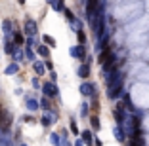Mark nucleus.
<instances>
[{
	"mask_svg": "<svg viewBox=\"0 0 149 146\" xmlns=\"http://www.w3.org/2000/svg\"><path fill=\"white\" fill-rule=\"evenodd\" d=\"M71 131H73L74 135H79V129H77V123H74V121H71Z\"/></svg>",
	"mask_w": 149,
	"mask_h": 146,
	"instance_id": "5701e85b",
	"label": "nucleus"
},
{
	"mask_svg": "<svg viewBox=\"0 0 149 146\" xmlns=\"http://www.w3.org/2000/svg\"><path fill=\"white\" fill-rule=\"evenodd\" d=\"M80 93L82 95H94V87L90 86V84H82V86H80Z\"/></svg>",
	"mask_w": 149,
	"mask_h": 146,
	"instance_id": "9d476101",
	"label": "nucleus"
},
{
	"mask_svg": "<svg viewBox=\"0 0 149 146\" xmlns=\"http://www.w3.org/2000/svg\"><path fill=\"white\" fill-rule=\"evenodd\" d=\"M19 4H25V0H19Z\"/></svg>",
	"mask_w": 149,
	"mask_h": 146,
	"instance_id": "cd10ccee",
	"label": "nucleus"
},
{
	"mask_svg": "<svg viewBox=\"0 0 149 146\" xmlns=\"http://www.w3.org/2000/svg\"><path fill=\"white\" fill-rule=\"evenodd\" d=\"M40 106H42L44 110H48V108H50V103H48V97H46V99H42V101H40Z\"/></svg>",
	"mask_w": 149,
	"mask_h": 146,
	"instance_id": "6ab92c4d",
	"label": "nucleus"
},
{
	"mask_svg": "<svg viewBox=\"0 0 149 146\" xmlns=\"http://www.w3.org/2000/svg\"><path fill=\"white\" fill-rule=\"evenodd\" d=\"M25 32H27L29 36L36 34V23L33 21V19H27V21H25Z\"/></svg>",
	"mask_w": 149,
	"mask_h": 146,
	"instance_id": "f03ea898",
	"label": "nucleus"
},
{
	"mask_svg": "<svg viewBox=\"0 0 149 146\" xmlns=\"http://www.w3.org/2000/svg\"><path fill=\"white\" fill-rule=\"evenodd\" d=\"M52 142H54V144H57V142H59V138H57V133H52Z\"/></svg>",
	"mask_w": 149,
	"mask_h": 146,
	"instance_id": "393cba45",
	"label": "nucleus"
},
{
	"mask_svg": "<svg viewBox=\"0 0 149 146\" xmlns=\"http://www.w3.org/2000/svg\"><path fill=\"white\" fill-rule=\"evenodd\" d=\"M35 44H36L35 34H33V36H29V40H27V46H35Z\"/></svg>",
	"mask_w": 149,
	"mask_h": 146,
	"instance_id": "412c9836",
	"label": "nucleus"
},
{
	"mask_svg": "<svg viewBox=\"0 0 149 146\" xmlns=\"http://www.w3.org/2000/svg\"><path fill=\"white\" fill-rule=\"evenodd\" d=\"M40 121H42V125H46V127H48L50 123H54V121H56V116H54V114H44Z\"/></svg>",
	"mask_w": 149,
	"mask_h": 146,
	"instance_id": "423d86ee",
	"label": "nucleus"
},
{
	"mask_svg": "<svg viewBox=\"0 0 149 146\" xmlns=\"http://www.w3.org/2000/svg\"><path fill=\"white\" fill-rule=\"evenodd\" d=\"M92 125H94V127H100V120H97V118H92Z\"/></svg>",
	"mask_w": 149,
	"mask_h": 146,
	"instance_id": "b1692460",
	"label": "nucleus"
},
{
	"mask_svg": "<svg viewBox=\"0 0 149 146\" xmlns=\"http://www.w3.org/2000/svg\"><path fill=\"white\" fill-rule=\"evenodd\" d=\"M12 55H13V61L17 63V61H21V59H23V55H25V53H23V49H19V47H17V49H15Z\"/></svg>",
	"mask_w": 149,
	"mask_h": 146,
	"instance_id": "dca6fc26",
	"label": "nucleus"
},
{
	"mask_svg": "<svg viewBox=\"0 0 149 146\" xmlns=\"http://www.w3.org/2000/svg\"><path fill=\"white\" fill-rule=\"evenodd\" d=\"M36 51H38L40 57H48V55H50V49H48L46 46H38V47H36Z\"/></svg>",
	"mask_w": 149,
	"mask_h": 146,
	"instance_id": "2eb2a0df",
	"label": "nucleus"
},
{
	"mask_svg": "<svg viewBox=\"0 0 149 146\" xmlns=\"http://www.w3.org/2000/svg\"><path fill=\"white\" fill-rule=\"evenodd\" d=\"M97 8V0H88V4H86V12H88V17L94 19V12H96Z\"/></svg>",
	"mask_w": 149,
	"mask_h": 146,
	"instance_id": "20e7f679",
	"label": "nucleus"
},
{
	"mask_svg": "<svg viewBox=\"0 0 149 146\" xmlns=\"http://www.w3.org/2000/svg\"><path fill=\"white\" fill-rule=\"evenodd\" d=\"M2 32H4L6 36L12 32V21H10V19H4V21H2Z\"/></svg>",
	"mask_w": 149,
	"mask_h": 146,
	"instance_id": "6e6552de",
	"label": "nucleus"
},
{
	"mask_svg": "<svg viewBox=\"0 0 149 146\" xmlns=\"http://www.w3.org/2000/svg\"><path fill=\"white\" fill-rule=\"evenodd\" d=\"M35 72L38 74V76L46 74V63H35Z\"/></svg>",
	"mask_w": 149,
	"mask_h": 146,
	"instance_id": "1a4fd4ad",
	"label": "nucleus"
},
{
	"mask_svg": "<svg viewBox=\"0 0 149 146\" xmlns=\"http://www.w3.org/2000/svg\"><path fill=\"white\" fill-rule=\"evenodd\" d=\"M40 106V104H38V101H36V99H27V108H29V110H36V108H38Z\"/></svg>",
	"mask_w": 149,
	"mask_h": 146,
	"instance_id": "9b49d317",
	"label": "nucleus"
},
{
	"mask_svg": "<svg viewBox=\"0 0 149 146\" xmlns=\"http://www.w3.org/2000/svg\"><path fill=\"white\" fill-rule=\"evenodd\" d=\"M48 4L52 6L56 12H63V0H48Z\"/></svg>",
	"mask_w": 149,
	"mask_h": 146,
	"instance_id": "39448f33",
	"label": "nucleus"
},
{
	"mask_svg": "<svg viewBox=\"0 0 149 146\" xmlns=\"http://www.w3.org/2000/svg\"><path fill=\"white\" fill-rule=\"evenodd\" d=\"M33 87H35V89H36V87H40V84H38V80H36V78L33 80Z\"/></svg>",
	"mask_w": 149,
	"mask_h": 146,
	"instance_id": "bb28decb",
	"label": "nucleus"
},
{
	"mask_svg": "<svg viewBox=\"0 0 149 146\" xmlns=\"http://www.w3.org/2000/svg\"><path fill=\"white\" fill-rule=\"evenodd\" d=\"M13 51H15V49H13V44L8 42V44H6V53H13Z\"/></svg>",
	"mask_w": 149,
	"mask_h": 146,
	"instance_id": "aec40b11",
	"label": "nucleus"
},
{
	"mask_svg": "<svg viewBox=\"0 0 149 146\" xmlns=\"http://www.w3.org/2000/svg\"><path fill=\"white\" fill-rule=\"evenodd\" d=\"M84 141L90 142V131H84Z\"/></svg>",
	"mask_w": 149,
	"mask_h": 146,
	"instance_id": "a878e982",
	"label": "nucleus"
},
{
	"mask_svg": "<svg viewBox=\"0 0 149 146\" xmlns=\"http://www.w3.org/2000/svg\"><path fill=\"white\" fill-rule=\"evenodd\" d=\"M25 57H27L29 61H33V63H35V51L31 49V46H29V47L25 49Z\"/></svg>",
	"mask_w": 149,
	"mask_h": 146,
	"instance_id": "f3484780",
	"label": "nucleus"
},
{
	"mask_svg": "<svg viewBox=\"0 0 149 146\" xmlns=\"http://www.w3.org/2000/svg\"><path fill=\"white\" fill-rule=\"evenodd\" d=\"M63 13H65V17L69 19V21H73V19H74V17H73V13H71V12H69V10H67V8L63 10Z\"/></svg>",
	"mask_w": 149,
	"mask_h": 146,
	"instance_id": "4be33fe9",
	"label": "nucleus"
},
{
	"mask_svg": "<svg viewBox=\"0 0 149 146\" xmlns=\"http://www.w3.org/2000/svg\"><path fill=\"white\" fill-rule=\"evenodd\" d=\"M42 91H44L46 97H54V95L57 93V87H56V84H54V82H46L42 86Z\"/></svg>",
	"mask_w": 149,
	"mask_h": 146,
	"instance_id": "f257e3e1",
	"label": "nucleus"
},
{
	"mask_svg": "<svg viewBox=\"0 0 149 146\" xmlns=\"http://www.w3.org/2000/svg\"><path fill=\"white\" fill-rule=\"evenodd\" d=\"M71 55H73L74 59H82V57H84V47H82V44H80V46L71 47Z\"/></svg>",
	"mask_w": 149,
	"mask_h": 146,
	"instance_id": "7ed1b4c3",
	"label": "nucleus"
},
{
	"mask_svg": "<svg viewBox=\"0 0 149 146\" xmlns=\"http://www.w3.org/2000/svg\"><path fill=\"white\" fill-rule=\"evenodd\" d=\"M42 42L46 44V46H50V47H54V46H56V40H54L50 34H44V36H42Z\"/></svg>",
	"mask_w": 149,
	"mask_h": 146,
	"instance_id": "ddd939ff",
	"label": "nucleus"
},
{
	"mask_svg": "<svg viewBox=\"0 0 149 146\" xmlns=\"http://www.w3.org/2000/svg\"><path fill=\"white\" fill-rule=\"evenodd\" d=\"M23 42H25V40H23L21 32H13V44H15V46H21Z\"/></svg>",
	"mask_w": 149,
	"mask_h": 146,
	"instance_id": "4468645a",
	"label": "nucleus"
},
{
	"mask_svg": "<svg viewBox=\"0 0 149 146\" xmlns=\"http://www.w3.org/2000/svg\"><path fill=\"white\" fill-rule=\"evenodd\" d=\"M88 74H90V66H88V64H82V66L79 69V76L80 78H88Z\"/></svg>",
	"mask_w": 149,
	"mask_h": 146,
	"instance_id": "f8f14e48",
	"label": "nucleus"
},
{
	"mask_svg": "<svg viewBox=\"0 0 149 146\" xmlns=\"http://www.w3.org/2000/svg\"><path fill=\"white\" fill-rule=\"evenodd\" d=\"M77 36H79V42H80V44L86 42V34H84L82 30H77Z\"/></svg>",
	"mask_w": 149,
	"mask_h": 146,
	"instance_id": "a211bd4d",
	"label": "nucleus"
},
{
	"mask_svg": "<svg viewBox=\"0 0 149 146\" xmlns=\"http://www.w3.org/2000/svg\"><path fill=\"white\" fill-rule=\"evenodd\" d=\"M17 70H19V64H17V63H12L10 66H6V70H4V72L8 74V76H13V74L17 72Z\"/></svg>",
	"mask_w": 149,
	"mask_h": 146,
	"instance_id": "0eeeda50",
	"label": "nucleus"
}]
</instances>
